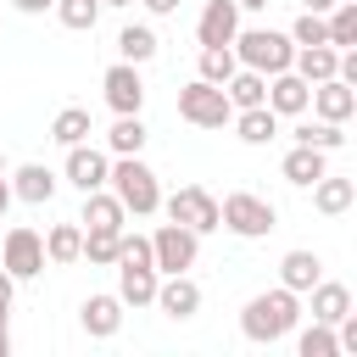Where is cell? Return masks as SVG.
<instances>
[{
    "label": "cell",
    "instance_id": "1",
    "mask_svg": "<svg viewBox=\"0 0 357 357\" xmlns=\"http://www.w3.org/2000/svg\"><path fill=\"white\" fill-rule=\"evenodd\" d=\"M296 318H301V301H296V290L279 284V290H262V296L245 301L240 329H245L251 346H273V340H284V335L296 329Z\"/></svg>",
    "mask_w": 357,
    "mask_h": 357
},
{
    "label": "cell",
    "instance_id": "2",
    "mask_svg": "<svg viewBox=\"0 0 357 357\" xmlns=\"http://www.w3.org/2000/svg\"><path fill=\"white\" fill-rule=\"evenodd\" d=\"M106 184H112V195L123 201V212H134V218H151V212L162 206V184H156V173H151L139 156H117V162L106 167Z\"/></svg>",
    "mask_w": 357,
    "mask_h": 357
},
{
    "label": "cell",
    "instance_id": "3",
    "mask_svg": "<svg viewBox=\"0 0 357 357\" xmlns=\"http://www.w3.org/2000/svg\"><path fill=\"white\" fill-rule=\"evenodd\" d=\"M229 45H234V61H240V67H251V73H262V78L284 73V67H290V56H296L290 33H279V28H245V33H234Z\"/></svg>",
    "mask_w": 357,
    "mask_h": 357
},
{
    "label": "cell",
    "instance_id": "4",
    "mask_svg": "<svg viewBox=\"0 0 357 357\" xmlns=\"http://www.w3.org/2000/svg\"><path fill=\"white\" fill-rule=\"evenodd\" d=\"M218 218H223V229H229V234H240V240H262V234H273V229H279V212H273L262 195H251V190L223 195V201H218Z\"/></svg>",
    "mask_w": 357,
    "mask_h": 357
},
{
    "label": "cell",
    "instance_id": "5",
    "mask_svg": "<svg viewBox=\"0 0 357 357\" xmlns=\"http://www.w3.org/2000/svg\"><path fill=\"white\" fill-rule=\"evenodd\" d=\"M195 257H201V234H195V229H184V223L167 218V223L151 234V262H156V273H190Z\"/></svg>",
    "mask_w": 357,
    "mask_h": 357
},
{
    "label": "cell",
    "instance_id": "6",
    "mask_svg": "<svg viewBox=\"0 0 357 357\" xmlns=\"http://www.w3.org/2000/svg\"><path fill=\"white\" fill-rule=\"evenodd\" d=\"M178 117H184V123H195V128H223V123L234 117V106H229L223 84L195 78V84H184V89H178Z\"/></svg>",
    "mask_w": 357,
    "mask_h": 357
},
{
    "label": "cell",
    "instance_id": "7",
    "mask_svg": "<svg viewBox=\"0 0 357 357\" xmlns=\"http://www.w3.org/2000/svg\"><path fill=\"white\" fill-rule=\"evenodd\" d=\"M162 206H167V218H173V223H184V229H195V234H212V229H223V218H218V195H206L201 184H184V190H173Z\"/></svg>",
    "mask_w": 357,
    "mask_h": 357
},
{
    "label": "cell",
    "instance_id": "8",
    "mask_svg": "<svg viewBox=\"0 0 357 357\" xmlns=\"http://www.w3.org/2000/svg\"><path fill=\"white\" fill-rule=\"evenodd\" d=\"M100 89H106V106H112L117 117H128V112L145 106V78H139L134 61H112L106 78H100Z\"/></svg>",
    "mask_w": 357,
    "mask_h": 357
},
{
    "label": "cell",
    "instance_id": "9",
    "mask_svg": "<svg viewBox=\"0 0 357 357\" xmlns=\"http://www.w3.org/2000/svg\"><path fill=\"white\" fill-rule=\"evenodd\" d=\"M6 273L11 279H33V273H45V234H33V229H11L6 234Z\"/></svg>",
    "mask_w": 357,
    "mask_h": 357
},
{
    "label": "cell",
    "instance_id": "10",
    "mask_svg": "<svg viewBox=\"0 0 357 357\" xmlns=\"http://www.w3.org/2000/svg\"><path fill=\"white\" fill-rule=\"evenodd\" d=\"M151 307H162L167 318H195L201 312V284L190 279V273H167V279H156V301Z\"/></svg>",
    "mask_w": 357,
    "mask_h": 357
},
{
    "label": "cell",
    "instance_id": "11",
    "mask_svg": "<svg viewBox=\"0 0 357 357\" xmlns=\"http://www.w3.org/2000/svg\"><path fill=\"white\" fill-rule=\"evenodd\" d=\"M307 106H312L324 123H346V117L357 112V84H346V78H324V84H312Z\"/></svg>",
    "mask_w": 357,
    "mask_h": 357
},
{
    "label": "cell",
    "instance_id": "12",
    "mask_svg": "<svg viewBox=\"0 0 357 357\" xmlns=\"http://www.w3.org/2000/svg\"><path fill=\"white\" fill-rule=\"evenodd\" d=\"M106 151H95L89 139H78V145H67V184H78V190H106Z\"/></svg>",
    "mask_w": 357,
    "mask_h": 357
},
{
    "label": "cell",
    "instance_id": "13",
    "mask_svg": "<svg viewBox=\"0 0 357 357\" xmlns=\"http://www.w3.org/2000/svg\"><path fill=\"white\" fill-rule=\"evenodd\" d=\"M117 268V301L123 307H151L156 301V268L151 262H112Z\"/></svg>",
    "mask_w": 357,
    "mask_h": 357
},
{
    "label": "cell",
    "instance_id": "14",
    "mask_svg": "<svg viewBox=\"0 0 357 357\" xmlns=\"http://www.w3.org/2000/svg\"><path fill=\"white\" fill-rule=\"evenodd\" d=\"M307 95H312V84L284 67V73H273V84H268V112H273V117H301V112H307Z\"/></svg>",
    "mask_w": 357,
    "mask_h": 357
},
{
    "label": "cell",
    "instance_id": "15",
    "mask_svg": "<svg viewBox=\"0 0 357 357\" xmlns=\"http://www.w3.org/2000/svg\"><path fill=\"white\" fill-rule=\"evenodd\" d=\"M78 324H84L89 340H112V335L123 329V301H117V296H89V301L78 307Z\"/></svg>",
    "mask_w": 357,
    "mask_h": 357
},
{
    "label": "cell",
    "instance_id": "16",
    "mask_svg": "<svg viewBox=\"0 0 357 357\" xmlns=\"http://www.w3.org/2000/svg\"><path fill=\"white\" fill-rule=\"evenodd\" d=\"M234 33H240V6L234 0H206V11L195 22V39L201 45H229Z\"/></svg>",
    "mask_w": 357,
    "mask_h": 357
},
{
    "label": "cell",
    "instance_id": "17",
    "mask_svg": "<svg viewBox=\"0 0 357 357\" xmlns=\"http://www.w3.org/2000/svg\"><path fill=\"white\" fill-rule=\"evenodd\" d=\"M318 279H324V257H318V251H284V257H279V284H284V290L307 296Z\"/></svg>",
    "mask_w": 357,
    "mask_h": 357
},
{
    "label": "cell",
    "instance_id": "18",
    "mask_svg": "<svg viewBox=\"0 0 357 357\" xmlns=\"http://www.w3.org/2000/svg\"><path fill=\"white\" fill-rule=\"evenodd\" d=\"M11 195L28 201V206H45V201L56 195V173H50L45 162H22V167L11 173Z\"/></svg>",
    "mask_w": 357,
    "mask_h": 357
},
{
    "label": "cell",
    "instance_id": "19",
    "mask_svg": "<svg viewBox=\"0 0 357 357\" xmlns=\"http://www.w3.org/2000/svg\"><path fill=\"white\" fill-rule=\"evenodd\" d=\"M307 190H312V206H318L324 218H340V212H351V201H357V184H351V178H335V173L312 178Z\"/></svg>",
    "mask_w": 357,
    "mask_h": 357
},
{
    "label": "cell",
    "instance_id": "20",
    "mask_svg": "<svg viewBox=\"0 0 357 357\" xmlns=\"http://www.w3.org/2000/svg\"><path fill=\"white\" fill-rule=\"evenodd\" d=\"M307 296H312V324H329V329H335V324L351 312V290H346V284H329V279H318Z\"/></svg>",
    "mask_w": 357,
    "mask_h": 357
},
{
    "label": "cell",
    "instance_id": "21",
    "mask_svg": "<svg viewBox=\"0 0 357 357\" xmlns=\"http://www.w3.org/2000/svg\"><path fill=\"white\" fill-rule=\"evenodd\" d=\"M223 95H229V106H234V112L262 106V100H268V78H262V73H251V67H234V73H229V84H223Z\"/></svg>",
    "mask_w": 357,
    "mask_h": 357
},
{
    "label": "cell",
    "instance_id": "22",
    "mask_svg": "<svg viewBox=\"0 0 357 357\" xmlns=\"http://www.w3.org/2000/svg\"><path fill=\"white\" fill-rule=\"evenodd\" d=\"M229 123H234V134H240L245 145H268V139L279 134V117L268 112V100H262V106H245V112H234Z\"/></svg>",
    "mask_w": 357,
    "mask_h": 357
},
{
    "label": "cell",
    "instance_id": "23",
    "mask_svg": "<svg viewBox=\"0 0 357 357\" xmlns=\"http://www.w3.org/2000/svg\"><path fill=\"white\" fill-rule=\"evenodd\" d=\"M123 218H128V212H123L117 195H106V190H84V218H78L84 229H123Z\"/></svg>",
    "mask_w": 357,
    "mask_h": 357
},
{
    "label": "cell",
    "instance_id": "24",
    "mask_svg": "<svg viewBox=\"0 0 357 357\" xmlns=\"http://www.w3.org/2000/svg\"><path fill=\"white\" fill-rule=\"evenodd\" d=\"M78 257H84V223H56V229L45 234V262L67 268V262H78Z\"/></svg>",
    "mask_w": 357,
    "mask_h": 357
},
{
    "label": "cell",
    "instance_id": "25",
    "mask_svg": "<svg viewBox=\"0 0 357 357\" xmlns=\"http://www.w3.org/2000/svg\"><path fill=\"white\" fill-rule=\"evenodd\" d=\"M324 156H329V151H312V145L284 151V178H290L296 190H307L312 178H324V173H329V167H324Z\"/></svg>",
    "mask_w": 357,
    "mask_h": 357
},
{
    "label": "cell",
    "instance_id": "26",
    "mask_svg": "<svg viewBox=\"0 0 357 357\" xmlns=\"http://www.w3.org/2000/svg\"><path fill=\"white\" fill-rule=\"evenodd\" d=\"M324 28H329V45L335 50H351L357 45V0H335L324 11Z\"/></svg>",
    "mask_w": 357,
    "mask_h": 357
},
{
    "label": "cell",
    "instance_id": "27",
    "mask_svg": "<svg viewBox=\"0 0 357 357\" xmlns=\"http://www.w3.org/2000/svg\"><path fill=\"white\" fill-rule=\"evenodd\" d=\"M117 56H123V61H134V67H145V61L156 56V28H145V22H128V28L117 33Z\"/></svg>",
    "mask_w": 357,
    "mask_h": 357
},
{
    "label": "cell",
    "instance_id": "28",
    "mask_svg": "<svg viewBox=\"0 0 357 357\" xmlns=\"http://www.w3.org/2000/svg\"><path fill=\"white\" fill-rule=\"evenodd\" d=\"M145 123H139V112H128V117H117L112 123V134H106V145H112V156H139L145 151Z\"/></svg>",
    "mask_w": 357,
    "mask_h": 357
},
{
    "label": "cell",
    "instance_id": "29",
    "mask_svg": "<svg viewBox=\"0 0 357 357\" xmlns=\"http://www.w3.org/2000/svg\"><path fill=\"white\" fill-rule=\"evenodd\" d=\"M95 128H89V112L84 106H61L56 112V123H50V139L56 145H78V139H89Z\"/></svg>",
    "mask_w": 357,
    "mask_h": 357
},
{
    "label": "cell",
    "instance_id": "30",
    "mask_svg": "<svg viewBox=\"0 0 357 357\" xmlns=\"http://www.w3.org/2000/svg\"><path fill=\"white\" fill-rule=\"evenodd\" d=\"M117 234H123V229H84V257H78V262L112 268V262H117Z\"/></svg>",
    "mask_w": 357,
    "mask_h": 357
},
{
    "label": "cell",
    "instance_id": "31",
    "mask_svg": "<svg viewBox=\"0 0 357 357\" xmlns=\"http://www.w3.org/2000/svg\"><path fill=\"white\" fill-rule=\"evenodd\" d=\"M50 11H56L61 28H73V33H89V28L100 22V0H56Z\"/></svg>",
    "mask_w": 357,
    "mask_h": 357
},
{
    "label": "cell",
    "instance_id": "32",
    "mask_svg": "<svg viewBox=\"0 0 357 357\" xmlns=\"http://www.w3.org/2000/svg\"><path fill=\"white\" fill-rule=\"evenodd\" d=\"M234 67H240L234 61V45H201V78L206 84H229Z\"/></svg>",
    "mask_w": 357,
    "mask_h": 357
},
{
    "label": "cell",
    "instance_id": "33",
    "mask_svg": "<svg viewBox=\"0 0 357 357\" xmlns=\"http://www.w3.org/2000/svg\"><path fill=\"white\" fill-rule=\"evenodd\" d=\"M296 145H312V151H340V145H346V128L318 117V123H301V128H296Z\"/></svg>",
    "mask_w": 357,
    "mask_h": 357
},
{
    "label": "cell",
    "instance_id": "34",
    "mask_svg": "<svg viewBox=\"0 0 357 357\" xmlns=\"http://www.w3.org/2000/svg\"><path fill=\"white\" fill-rule=\"evenodd\" d=\"M296 351H301V357H340V340H335L329 324H312V329L296 335Z\"/></svg>",
    "mask_w": 357,
    "mask_h": 357
},
{
    "label": "cell",
    "instance_id": "35",
    "mask_svg": "<svg viewBox=\"0 0 357 357\" xmlns=\"http://www.w3.org/2000/svg\"><path fill=\"white\" fill-rule=\"evenodd\" d=\"M290 45H329L324 17H318V11H301V17H296V28H290Z\"/></svg>",
    "mask_w": 357,
    "mask_h": 357
},
{
    "label": "cell",
    "instance_id": "36",
    "mask_svg": "<svg viewBox=\"0 0 357 357\" xmlns=\"http://www.w3.org/2000/svg\"><path fill=\"white\" fill-rule=\"evenodd\" d=\"M11 290H17V279L0 268V329H6V318H11Z\"/></svg>",
    "mask_w": 357,
    "mask_h": 357
},
{
    "label": "cell",
    "instance_id": "37",
    "mask_svg": "<svg viewBox=\"0 0 357 357\" xmlns=\"http://www.w3.org/2000/svg\"><path fill=\"white\" fill-rule=\"evenodd\" d=\"M139 6H145L151 17H173V11H178V0H139Z\"/></svg>",
    "mask_w": 357,
    "mask_h": 357
},
{
    "label": "cell",
    "instance_id": "38",
    "mask_svg": "<svg viewBox=\"0 0 357 357\" xmlns=\"http://www.w3.org/2000/svg\"><path fill=\"white\" fill-rule=\"evenodd\" d=\"M11 201H17V195H11V178L0 173V218H6V206H11Z\"/></svg>",
    "mask_w": 357,
    "mask_h": 357
},
{
    "label": "cell",
    "instance_id": "39",
    "mask_svg": "<svg viewBox=\"0 0 357 357\" xmlns=\"http://www.w3.org/2000/svg\"><path fill=\"white\" fill-rule=\"evenodd\" d=\"M11 6H17V11H50L56 0H11Z\"/></svg>",
    "mask_w": 357,
    "mask_h": 357
},
{
    "label": "cell",
    "instance_id": "40",
    "mask_svg": "<svg viewBox=\"0 0 357 357\" xmlns=\"http://www.w3.org/2000/svg\"><path fill=\"white\" fill-rule=\"evenodd\" d=\"M329 6H335V0H307V11H318V17H324Z\"/></svg>",
    "mask_w": 357,
    "mask_h": 357
},
{
    "label": "cell",
    "instance_id": "41",
    "mask_svg": "<svg viewBox=\"0 0 357 357\" xmlns=\"http://www.w3.org/2000/svg\"><path fill=\"white\" fill-rule=\"evenodd\" d=\"M234 6H240V11H262L268 0H234Z\"/></svg>",
    "mask_w": 357,
    "mask_h": 357
},
{
    "label": "cell",
    "instance_id": "42",
    "mask_svg": "<svg viewBox=\"0 0 357 357\" xmlns=\"http://www.w3.org/2000/svg\"><path fill=\"white\" fill-rule=\"evenodd\" d=\"M0 357H11V329H0Z\"/></svg>",
    "mask_w": 357,
    "mask_h": 357
},
{
    "label": "cell",
    "instance_id": "43",
    "mask_svg": "<svg viewBox=\"0 0 357 357\" xmlns=\"http://www.w3.org/2000/svg\"><path fill=\"white\" fill-rule=\"evenodd\" d=\"M100 6H134V0H100Z\"/></svg>",
    "mask_w": 357,
    "mask_h": 357
},
{
    "label": "cell",
    "instance_id": "44",
    "mask_svg": "<svg viewBox=\"0 0 357 357\" xmlns=\"http://www.w3.org/2000/svg\"><path fill=\"white\" fill-rule=\"evenodd\" d=\"M0 173H6V156H0Z\"/></svg>",
    "mask_w": 357,
    "mask_h": 357
}]
</instances>
